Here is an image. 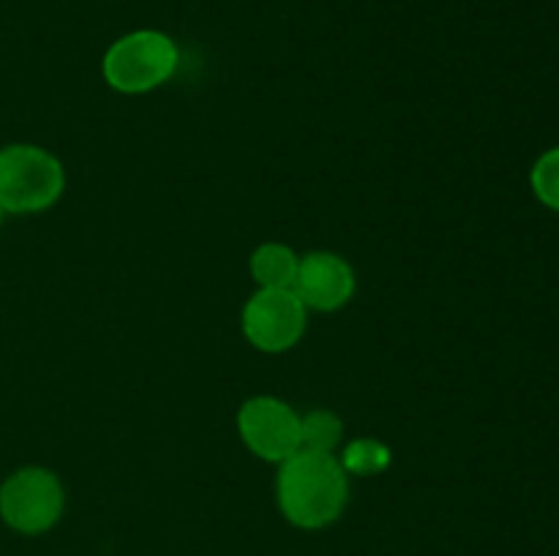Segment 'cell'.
<instances>
[{
  "label": "cell",
  "instance_id": "obj_10",
  "mask_svg": "<svg viewBox=\"0 0 559 556\" xmlns=\"http://www.w3.org/2000/svg\"><path fill=\"white\" fill-rule=\"evenodd\" d=\"M338 461L349 474H380L382 469L391 467V450L377 439H355L344 447Z\"/></svg>",
  "mask_w": 559,
  "mask_h": 556
},
{
  "label": "cell",
  "instance_id": "obj_3",
  "mask_svg": "<svg viewBox=\"0 0 559 556\" xmlns=\"http://www.w3.org/2000/svg\"><path fill=\"white\" fill-rule=\"evenodd\" d=\"M178 69V47L158 31H136L118 38L104 55V80L120 93L156 90Z\"/></svg>",
  "mask_w": 559,
  "mask_h": 556
},
{
  "label": "cell",
  "instance_id": "obj_11",
  "mask_svg": "<svg viewBox=\"0 0 559 556\" xmlns=\"http://www.w3.org/2000/svg\"><path fill=\"white\" fill-rule=\"evenodd\" d=\"M530 185H533L535 196L540 200V205H546L549 210L559 213V147L546 150L538 161L533 164V172H530Z\"/></svg>",
  "mask_w": 559,
  "mask_h": 556
},
{
  "label": "cell",
  "instance_id": "obj_6",
  "mask_svg": "<svg viewBox=\"0 0 559 556\" xmlns=\"http://www.w3.org/2000/svg\"><path fill=\"white\" fill-rule=\"evenodd\" d=\"M238 431L246 447L265 461L284 463L300 450V418L278 398H249L238 412Z\"/></svg>",
  "mask_w": 559,
  "mask_h": 556
},
{
  "label": "cell",
  "instance_id": "obj_4",
  "mask_svg": "<svg viewBox=\"0 0 559 556\" xmlns=\"http://www.w3.org/2000/svg\"><path fill=\"white\" fill-rule=\"evenodd\" d=\"M63 512V485L49 469L27 467L11 474L0 488V516L22 534H41Z\"/></svg>",
  "mask_w": 559,
  "mask_h": 556
},
{
  "label": "cell",
  "instance_id": "obj_1",
  "mask_svg": "<svg viewBox=\"0 0 559 556\" xmlns=\"http://www.w3.org/2000/svg\"><path fill=\"white\" fill-rule=\"evenodd\" d=\"M349 485L333 452L298 450L278 472V507L300 529H322L342 516Z\"/></svg>",
  "mask_w": 559,
  "mask_h": 556
},
{
  "label": "cell",
  "instance_id": "obj_7",
  "mask_svg": "<svg viewBox=\"0 0 559 556\" xmlns=\"http://www.w3.org/2000/svg\"><path fill=\"white\" fill-rule=\"evenodd\" d=\"M355 292V273L342 256L331 251H314L304 256L295 278V294L306 309L336 311L349 303Z\"/></svg>",
  "mask_w": 559,
  "mask_h": 556
},
{
  "label": "cell",
  "instance_id": "obj_2",
  "mask_svg": "<svg viewBox=\"0 0 559 556\" xmlns=\"http://www.w3.org/2000/svg\"><path fill=\"white\" fill-rule=\"evenodd\" d=\"M66 185L63 164L36 145L0 150V205L5 213H38L60 200Z\"/></svg>",
  "mask_w": 559,
  "mask_h": 556
},
{
  "label": "cell",
  "instance_id": "obj_8",
  "mask_svg": "<svg viewBox=\"0 0 559 556\" xmlns=\"http://www.w3.org/2000/svg\"><path fill=\"white\" fill-rule=\"evenodd\" d=\"M298 267V254L284 243H265L251 254V276L260 289H295Z\"/></svg>",
  "mask_w": 559,
  "mask_h": 556
},
{
  "label": "cell",
  "instance_id": "obj_5",
  "mask_svg": "<svg viewBox=\"0 0 559 556\" xmlns=\"http://www.w3.org/2000/svg\"><path fill=\"white\" fill-rule=\"evenodd\" d=\"M309 309L295 289H260L243 309V333L262 352H287L304 338Z\"/></svg>",
  "mask_w": 559,
  "mask_h": 556
},
{
  "label": "cell",
  "instance_id": "obj_9",
  "mask_svg": "<svg viewBox=\"0 0 559 556\" xmlns=\"http://www.w3.org/2000/svg\"><path fill=\"white\" fill-rule=\"evenodd\" d=\"M344 423L338 414L328 409H314V412L300 418V450L314 452H333L342 442Z\"/></svg>",
  "mask_w": 559,
  "mask_h": 556
},
{
  "label": "cell",
  "instance_id": "obj_12",
  "mask_svg": "<svg viewBox=\"0 0 559 556\" xmlns=\"http://www.w3.org/2000/svg\"><path fill=\"white\" fill-rule=\"evenodd\" d=\"M3 216H5V210H3V205H0V221H3Z\"/></svg>",
  "mask_w": 559,
  "mask_h": 556
}]
</instances>
